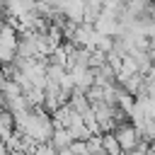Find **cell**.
Masks as SVG:
<instances>
[{
  "instance_id": "obj_4",
  "label": "cell",
  "mask_w": 155,
  "mask_h": 155,
  "mask_svg": "<svg viewBox=\"0 0 155 155\" xmlns=\"http://www.w3.org/2000/svg\"><path fill=\"white\" fill-rule=\"evenodd\" d=\"M73 116H75V109H73V107H70L68 102H63L61 107H56V109L51 111V119H53V126H68Z\"/></svg>"
},
{
  "instance_id": "obj_9",
  "label": "cell",
  "mask_w": 155,
  "mask_h": 155,
  "mask_svg": "<svg viewBox=\"0 0 155 155\" xmlns=\"http://www.w3.org/2000/svg\"><path fill=\"white\" fill-rule=\"evenodd\" d=\"M2 27H5V12L0 10V29H2Z\"/></svg>"
},
{
  "instance_id": "obj_10",
  "label": "cell",
  "mask_w": 155,
  "mask_h": 155,
  "mask_svg": "<svg viewBox=\"0 0 155 155\" xmlns=\"http://www.w3.org/2000/svg\"><path fill=\"white\" fill-rule=\"evenodd\" d=\"M150 53H153V63H155V51H150Z\"/></svg>"
},
{
  "instance_id": "obj_8",
  "label": "cell",
  "mask_w": 155,
  "mask_h": 155,
  "mask_svg": "<svg viewBox=\"0 0 155 155\" xmlns=\"http://www.w3.org/2000/svg\"><path fill=\"white\" fill-rule=\"evenodd\" d=\"M145 85H148V94L155 92V63L150 65V70L145 73Z\"/></svg>"
},
{
  "instance_id": "obj_7",
  "label": "cell",
  "mask_w": 155,
  "mask_h": 155,
  "mask_svg": "<svg viewBox=\"0 0 155 155\" xmlns=\"http://www.w3.org/2000/svg\"><path fill=\"white\" fill-rule=\"evenodd\" d=\"M85 143H87V155H92V153H104L102 133H90V136L85 138Z\"/></svg>"
},
{
  "instance_id": "obj_6",
  "label": "cell",
  "mask_w": 155,
  "mask_h": 155,
  "mask_svg": "<svg viewBox=\"0 0 155 155\" xmlns=\"http://www.w3.org/2000/svg\"><path fill=\"white\" fill-rule=\"evenodd\" d=\"M138 131H140V136L145 138V140H155V116H145L143 121H140V126H136Z\"/></svg>"
},
{
  "instance_id": "obj_1",
  "label": "cell",
  "mask_w": 155,
  "mask_h": 155,
  "mask_svg": "<svg viewBox=\"0 0 155 155\" xmlns=\"http://www.w3.org/2000/svg\"><path fill=\"white\" fill-rule=\"evenodd\" d=\"M111 133L116 136V140H119V145H121V153H133V148H136L138 140L143 138L140 131H138L131 121H121V124H116Z\"/></svg>"
},
{
  "instance_id": "obj_2",
  "label": "cell",
  "mask_w": 155,
  "mask_h": 155,
  "mask_svg": "<svg viewBox=\"0 0 155 155\" xmlns=\"http://www.w3.org/2000/svg\"><path fill=\"white\" fill-rule=\"evenodd\" d=\"M97 29H94V24L92 22H78V27H75V31H73V44L75 46H85V48H94V44H97Z\"/></svg>"
},
{
  "instance_id": "obj_5",
  "label": "cell",
  "mask_w": 155,
  "mask_h": 155,
  "mask_svg": "<svg viewBox=\"0 0 155 155\" xmlns=\"http://www.w3.org/2000/svg\"><path fill=\"white\" fill-rule=\"evenodd\" d=\"M102 145H104V153H109V155H119L121 153V145H119V140H116V136L111 131L102 133Z\"/></svg>"
},
{
  "instance_id": "obj_3",
  "label": "cell",
  "mask_w": 155,
  "mask_h": 155,
  "mask_svg": "<svg viewBox=\"0 0 155 155\" xmlns=\"http://www.w3.org/2000/svg\"><path fill=\"white\" fill-rule=\"evenodd\" d=\"M70 143H73L70 131H68L65 126H56V128H53V133H51V145L56 148V153H68Z\"/></svg>"
},
{
  "instance_id": "obj_11",
  "label": "cell",
  "mask_w": 155,
  "mask_h": 155,
  "mask_svg": "<svg viewBox=\"0 0 155 155\" xmlns=\"http://www.w3.org/2000/svg\"><path fill=\"white\" fill-rule=\"evenodd\" d=\"M153 22H155V15H153Z\"/></svg>"
}]
</instances>
